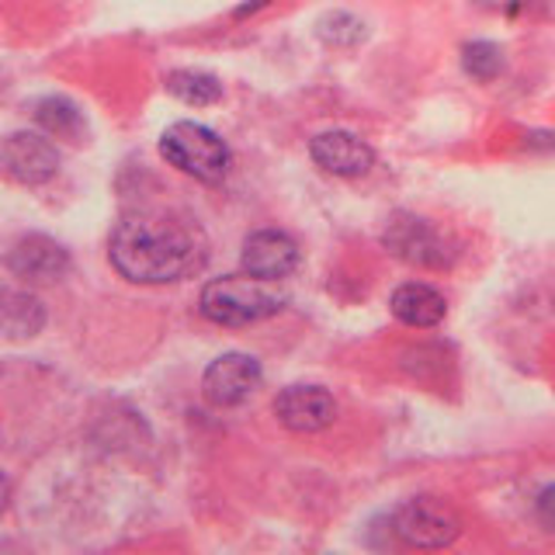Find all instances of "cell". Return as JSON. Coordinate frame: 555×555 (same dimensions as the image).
Here are the masks:
<instances>
[{"label":"cell","mask_w":555,"mask_h":555,"mask_svg":"<svg viewBox=\"0 0 555 555\" xmlns=\"http://www.w3.org/2000/svg\"><path fill=\"white\" fill-rule=\"evenodd\" d=\"M382 243H386V250L392 257L424 271H448L455 264V254H459L455 243H451L430 219L410 216V212H399L389 219Z\"/></svg>","instance_id":"277c9868"},{"label":"cell","mask_w":555,"mask_h":555,"mask_svg":"<svg viewBox=\"0 0 555 555\" xmlns=\"http://www.w3.org/2000/svg\"><path fill=\"white\" fill-rule=\"evenodd\" d=\"M534 520H538V528H542V531L555 534V482L538 493V500H534Z\"/></svg>","instance_id":"e0dca14e"},{"label":"cell","mask_w":555,"mask_h":555,"mask_svg":"<svg viewBox=\"0 0 555 555\" xmlns=\"http://www.w3.org/2000/svg\"><path fill=\"white\" fill-rule=\"evenodd\" d=\"M299 243L282 230H257L243 240L240 264L247 274L260 278V282H282L295 268H299Z\"/></svg>","instance_id":"9c48e42d"},{"label":"cell","mask_w":555,"mask_h":555,"mask_svg":"<svg viewBox=\"0 0 555 555\" xmlns=\"http://www.w3.org/2000/svg\"><path fill=\"white\" fill-rule=\"evenodd\" d=\"M285 295L278 292L271 282H260L254 274H222L212 278L202 288L198 309L205 320H212L219 326H250L282 312Z\"/></svg>","instance_id":"7a4b0ae2"},{"label":"cell","mask_w":555,"mask_h":555,"mask_svg":"<svg viewBox=\"0 0 555 555\" xmlns=\"http://www.w3.org/2000/svg\"><path fill=\"white\" fill-rule=\"evenodd\" d=\"M35 121L46 129V135L69 139V143H80V135L87 132L83 115L69 98H42L35 104Z\"/></svg>","instance_id":"5bb4252c"},{"label":"cell","mask_w":555,"mask_h":555,"mask_svg":"<svg viewBox=\"0 0 555 555\" xmlns=\"http://www.w3.org/2000/svg\"><path fill=\"white\" fill-rule=\"evenodd\" d=\"M160 156L188 178L202 184H219L230 170V146L222 135L198 121H173L160 135Z\"/></svg>","instance_id":"3957f363"},{"label":"cell","mask_w":555,"mask_h":555,"mask_svg":"<svg viewBox=\"0 0 555 555\" xmlns=\"http://www.w3.org/2000/svg\"><path fill=\"white\" fill-rule=\"evenodd\" d=\"M8 503H11V479L0 473V514L8 511Z\"/></svg>","instance_id":"d6986e66"},{"label":"cell","mask_w":555,"mask_h":555,"mask_svg":"<svg viewBox=\"0 0 555 555\" xmlns=\"http://www.w3.org/2000/svg\"><path fill=\"white\" fill-rule=\"evenodd\" d=\"M260 375H264V372H260V361L254 354L230 351V354L216 358L205 369V375H202V396H205L208 406L233 410L240 403H247V399L257 392Z\"/></svg>","instance_id":"52a82bcc"},{"label":"cell","mask_w":555,"mask_h":555,"mask_svg":"<svg viewBox=\"0 0 555 555\" xmlns=\"http://www.w3.org/2000/svg\"><path fill=\"white\" fill-rule=\"evenodd\" d=\"M392 531L410 548H448L459 542L462 517L438 496H413L392 514Z\"/></svg>","instance_id":"5b68a950"},{"label":"cell","mask_w":555,"mask_h":555,"mask_svg":"<svg viewBox=\"0 0 555 555\" xmlns=\"http://www.w3.org/2000/svg\"><path fill=\"white\" fill-rule=\"evenodd\" d=\"M503 66H507V60H503V49L496 42H465L462 46V69L473 80L479 83H490L503 74Z\"/></svg>","instance_id":"2e32d148"},{"label":"cell","mask_w":555,"mask_h":555,"mask_svg":"<svg viewBox=\"0 0 555 555\" xmlns=\"http://www.w3.org/2000/svg\"><path fill=\"white\" fill-rule=\"evenodd\" d=\"M46 326V306L25 288H0V337L31 340Z\"/></svg>","instance_id":"4fadbf2b"},{"label":"cell","mask_w":555,"mask_h":555,"mask_svg":"<svg viewBox=\"0 0 555 555\" xmlns=\"http://www.w3.org/2000/svg\"><path fill=\"white\" fill-rule=\"evenodd\" d=\"M309 156H312V164L323 167L326 173L347 178V181L364 178V173L375 167V150L364 143L361 135L344 132V129H330V132L312 135Z\"/></svg>","instance_id":"30bf717a"},{"label":"cell","mask_w":555,"mask_h":555,"mask_svg":"<svg viewBox=\"0 0 555 555\" xmlns=\"http://www.w3.org/2000/svg\"><path fill=\"white\" fill-rule=\"evenodd\" d=\"M167 91L184 104L208 108V104H216L222 98V83L212 74H202V69H173L167 77Z\"/></svg>","instance_id":"9a60e30c"},{"label":"cell","mask_w":555,"mask_h":555,"mask_svg":"<svg viewBox=\"0 0 555 555\" xmlns=\"http://www.w3.org/2000/svg\"><path fill=\"white\" fill-rule=\"evenodd\" d=\"M389 309H392V317L399 323L416 326V330H430V326H438L444 320L448 299L427 282H406V285H399L392 292Z\"/></svg>","instance_id":"7c38bea8"},{"label":"cell","mask_w":555,"mask_h":555,"mask_svg":"<svg viewBox=\"0 0 555 555\" xmlns=\"http://www.w3.org/2000/svg\"><path fill=\"white\" fill-rule=\"evenodd\" d=\"M274 416L292 434H320L337 421V399L323 386H288L274 399Z\"/></svg>","instance_id":"ba28073f"},{"label":"cell","mask_w":555,"mask_h":555,"mask_svg":"<svg viewBox=\"0 0 555 555\" xmlns=\"http://www.w3.org/2000/svg\"><path fill=\"white\" fill-rule=\"evenodd\" d=\"M4 264L14 278H22V282L42 285V282H56V278L69 271V254L63 243H56L52 236L28 233L8 250Z\"/></svg>","instance_id":"8fae6325"},{"label":"cell","mask_w":555,"mask_h":555,"mask_svg":"<svg viewBox=\"0 0 555 555\" xmlns=\"http://www.w3.org/2000/svg\"><path fill=\"white\" fill-rule=\"evenodd\" d=\"M108 257L135 285H170L205 268L208 240L178 212H129L112 230Z\"/></svg>","instance_id":"6da1fadb"},{"label":"cell","mask_w":555,"mask_h":555,"mask_svg":"<svg viewBox=\"0 0 555 555\" xmlns=\"http://www.w3.org/2000/svg\"><path fill=\"white\" fill-rule=\"evenodd\" d=\"M60 170V150L42 132H11L0 143V173L14 184L39 188L56 178Z\"/></svg>","instance_id":"8992f818"},{"label":"cell","mask_w":555,"mask_h":555,"mask_svg":"<svg viewBox=\"0 0 555 555\" xmlns=\"http://www.w3.org/2000/svg\"><path fill=\"white\" fill-rule=\"evenodd\" d=\"M531 4V0H476V8L482 11H493V14H503V17H514Z\"/></svg>","instance_id":"ac0fdd59"}]
</instances>
